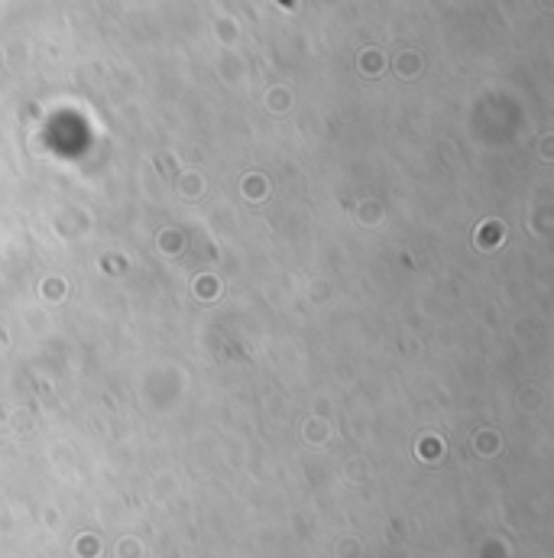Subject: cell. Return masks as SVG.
Listing matches in <instances>:
<instances>
[{
  "instance_id": "6da1fadb",
  "label": "cell",
  "mask_w": 554,
  "mask_h": 558,
  "mask_svg": "<svg viewBox=\"0 0 554 558\" xmlns=\"http://www.w3.org/2000/svg\"><path fill=\"white\" fill-rule=\"evenodd\" d=\"M282 4H289V7H292V4H295V0H282Z\"/></svg>"
}]
</instances>
